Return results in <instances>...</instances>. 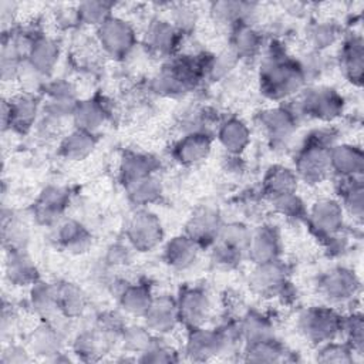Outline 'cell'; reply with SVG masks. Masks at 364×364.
<instances>
[{"instance_id":"cell-41","label":"cell","mask_w":364,"mask_h":364,"mask_svg":"<svg viewBox=\"0 0 364 364\" xmlns=\"http://www.w3.org/2000/svg\"><path fill=\"white\" fill-rule=\"evenodd\" d=\"M124 350L128 354H142L146 351L154 343V333L146 326H125L121 337H119Z\"/></svg>"},{"instance_id":"cell-3","label":"cell","mask_w":364,"mask_h":364,"mask_svg":"<svg viewBox=\"0 0 364 364\" xmlns=\"http://www.w3.org/2000/svg\"><path fill=\"white\" fill-rule=\"evenodd\" d=\"M330 145L311 135L309 142L300 149L296 158V175L299 179L309 185L323 182L330 173Z\"/></svg>"},{"instance_id":"cell-2","label":"cell","mask_w":364,"mask_h":364,"mask_svg":"<svg viewBox=\"0 0 364 364\" xmlns=\"http://www.w3.org/2000/svg\"><path fill=\"white\" fill-rule=\"evenodd\" d=\"M341 318L343 317L333 307L316 306L300 313L297 327L306 340L321 346L333 341L340 334Z\"/></svg>"},{"instance_id":"cell-49","label":"cell","mask_w":364,"mask_h":364,"mask_svg":"<svg viewBox=\"0 0 364 364\" xmlns=\"http://www.w3.org/2000/svg\"><path fill=\"white\" fill-rule=\"evenodd\" d=\"M317 360L321 363H351L354 353L346 343L338 344L333 340L320 346Z\"/></svg>"},{"instance_id":"cell-42","label":"cell","mask_w":364,"mask_h":364,"mask_svg":"<svg viewBox=\"0 0 364 364\" xmlns=\"http://www.w3.org/2000/svg\"><path fill=\"white\" fill-rule=\"evenodd\" d=\"M340 334L344 336L346 344L354 354H363L364 351V324L363 317L358 313H353L341 318Z\"/></svg>"},{"instance_id":"cell-50","label":"cell","mask_w":364,"mask_h":364,"mask_svg":"<svg viewBox=\"0 0 364 364\" xmlns=\"http://www.w3.org/2000/svg\"><path fill=\"white\" fill-rule=\"evenodd\" d=\"M136 360L142 363H172V361H176L178 357H176V353L169 346L159 343L155 338L151 347L142 354H139Z\"/></svg>"},{"instance_id":"cell-20","label":"cell","mask_w":364,"mask_h":364,"mask_svg":"<svg viewBox=\"0 0 364 364\" xmlns=\"http://www.w3.org/2000/svg\"><path fill=\"white\" fill-rule=\"evenodd\" d=\"M63 341L61 330L46 320L28 334L27 347L30 353L51 360L61 353Z\"/></svg>"},{"instance_id":"cell-23","label":"cell","mask_w":364,"mask_h":364,"mask_svg":"<svg viewBox=\"0 0 364 364\" xmlns=\"http://www.w3.org/2000/svg\"><path fill=\"white\" fill-rule=\"evenodd\" d=\"M112 340L97 327L84 330L74 340V354L84 361H97L109 351Z\"/></svg>"},{"instance_id":"cell-31","label":"cell","mask_w":364,"mask_h":364,"mask_svg":"<svg viewBox=\"0 0 364 364\" xmlns=\"http://www.w3.org/2000/svg\"><path fill=\"white\" fill-rule=\"evenodd\" d=\"M119 306L121 309L135 317H144L146 310L152 303V294L148 286L145 284H125L119 291Z\"/></svg>"},{"instance_id":"cell-10","label":"cell","mask_w":364,"mask_h":364,"mask_svg":"<svg viewBox=\"0 0 364 364\" xmlns=\"http://www.w3.org/2000/svg\"><path fill=\"white\" fill-rule=\"evenodd\" d=\"M179 321L189 330L202 327L210 314V299L200 287H186L176 299Z\"/></svg>"},{"instance_id":"cell-22","label":"cell","mask_w":364,"mask_h":364,"mask_svg":"<svg viewBox=\"0 0 364 364\" xmlns=\"http://www.w3.org/2000/svg\"><path fill=\"white\" fill-rule=\"evenodd\" d=\"M58 55V44L53 38L46 36H36L27 54L26 63L40 75L46 77L53 73L54 67L57 65Z\"/></svg>"},{"instance_id":"cell-11","label":"cell","mask_w":364,"mask_h":364,"mask_svg":"<svg viewBox=\"0 0 364 364\" xmlns=\"http://www.w3.org/2000/svg\"><path fill=\"white\" fill-rule=\"evenodd\" d=\"M286 267L280 260H273L262 264H255V269L249 277L250 289L264 297L280 296L287 286Z\"/></svg>"},{"instance_id":"cell-52","label":"cell","mask_w":364,"mask_h":364,"mask_svg":"<svg viewBox=\"0 0 364 364\" xmlns=\"http://www.w3.org/2000/svg\"><path fill=\"white\" fill-rule=\"evenodd\" d=\"M132 247L129 245L124 243H112L105 253V260L107 264L109 266H125L131 262L132 259Z\"/></svg>"},{"instance_id":"cell-13","label":"cell","mask_w":364,"mask_h":364,"mask_svg":"<svg viewBox=\"0 0 364 364\" xmlns=\"http://www.w3.org/2000/svg\"><path fill=\"white\" fill-rule=\"evenodd\" d=\"M259 124L272 142L283 144L296 131L297 115L294 111L284 107H273L260 112Z\"/></svg>"},{"instance_id":"cell-12","label":"cell","mask_w":364,"mask_h":364,"mask_svg":"<svg viewBox=\"0 0 364 364\" xmlns=\"http://www.w3.org/2000/svg\"><path fill=\"white\" fill-rule=\"evenodd\" d=\"M225 351H228V346L219 328L209 330L203 327H196L189 330L185 344V353L191 360L206 361Z\"/></svg>"},{"instance_id":"cell-27","label":"cell","mask_w":364,"mask_h":364,"mask_svg":"<svg viewBox=\"0 0 364 364\" xmlns=\"http://www.w3.org/2000/svg\"><path fill=\"white\" fill-rule=\"evenodd\" d=\"M220 226L222 223L218 213L213 209L203 208L192 215L186 226V235L203 246V243L215 242Z\"/></svg>"},{"instance_id":"cell-47","label":"cell","mask_w":364,"mask_h":364,"mask_svg":"<svg viewBox=\"0 0 364 364\" xmlns=\"http://www.w3.org/2000/svg\"><path fill=\"white\" fill-rule=\"evenodd\" d=\"M243 255H245V252H242L233 246H229L220 240H215L212 253H210V259L216 267L223 269V270H230L240 263Z\"/></svg>"},{"instance_id":"cell-28","label":"cell","mask_w":364,"mask_h":364,"mask_svg":"<svg viewBox=\"0 0 364 364\" xmlns=\"http://www.w3.org/2000/svg\"><path fill=\"white\" fill-rule=\"evenodd\" d=\"M107 115L108 114L105 105L100 100L90 98L77 102L71 118L77 128L94 134L97 129L102 127V124L107 119Z\"/></svg>"},{"instance_id":"cell-36","label":"cell","mask_w":364,"mask_h":364,"mask_svg":"<svg viewBox=\"0 0 364 364\" xmlns=\"http://www.w3.org/2000/svg\"><path fill=\"white\" fill-rule=\"evenodd\" d=\"M156 169V161L151 155L131 152L122 158L119 166V175L124 185H128L136 179L152 175Z\"/></svg>"},{"instance_id":"cell-19","label":"cell","mask_w":364,"mask_h":364,"mask_svg":"<svg viewBox=\"0 0 364 364\" xmlns=\"http://www.w3.org/2000/svg\"><path fill=\"white\" fill-rule=\"evenodd\" d=\"M330 169L340 178L361 176L364 169L363 149L355 145H333L328 151Z\"/></svg>"},{"instance_id":"cell-30","label":"cell","mask_w":364,"mask_h":364,"mask_svg":"<svg viewBox=\"0 0 364 364\" xmlns=\"http://www.w3.org/2000/svg\"><path fill=\"white\" fill-rule=\"evenodd\" d=\"M58 311L64 318H77L87 309V294L74 283L57 284Z\"/></svg>"},{"instance_id":"cell-16","label":"cell","mask_w":364,"mask_h":364,"mask_svg":"<svg viewBox=\"0 0 364 364\" xmlns=\"http://www.w3.org/2000/svg\"><path fill=\"white\" fill-rule=\"evenodd\" d=\"M282 252L279 232L273 226H260L250 232L246 255L255 264L277 260Z\"/></svg>"},{"instance_id":"cell-39","label":"cell","mask_w":364,"mask_h":364,"mask_svg":"<svg viewBox=\"0 0 364 364\" xmlns=\"http://www.w3.org/2000/svg\"><path fill=\"white\" fill-rule=\"evenodd\" d=\"M3 243L6 250H26L30 240L28 226L16 216H3Z\"/></svg>"},{"instance_id":"cell-51","label":"cell","mask_w":364,"mask_h":364,"mask_svg":"<svg viewBox=\"0 0 364 364\" xmlns=\"http://www.w3.org/2000/svg\"><path fill=\"white\" fill-rule=\"evenodd\" d=\"M198 18V13L193 7L188 6V4H181L179 7L175 9L173 11V17H172V24L181 31H188L191 30Z\"/></svg>"},{"instance_id":"cell-34","label":"cell","mask_w":364,"mask_h":364,"mask_svg":"<svg viewBox=\"0 0 364 364\" xmlns=\"http://www.w3.org/2000/svg\"><path fill=\"white\" fill-rule=\"evenodd\" d=\"M262 48V37L250 24H237L230 37V50L237 58H250Z\"/></svg>"},{"instance_id":"cell-4","label":"cell","mask_w":364,"mask_h":364,"mask_svg":"<svg viewBox=\"0 0 364 364\" xmlns=\"http://www.w3.org/2000/svg\"><path fill=\"white\" fill-rule=\"evenodd\" d=\"M125 236L128 245L134 250L149 252L156 247L164 237L162 223L155 213L146 209H139L129 218L125 228Z\"/></svg>"},{"instance_id":"cell-6","label":"cell","mask_w":364,"mask_h":364,"mask_svg":"<svg viewBox=\"0 0 364 364\" xmlns=\"http://www.w3.org/2000/svg\"><path fill=\"white\" fill-rule=\"evenodd\" d=\"M343 97L333 88L320 87L306 90L297 101V109L320 121H333L343 112Z\"/></svg>"},{"instance_id":"cell-44","label":"cell","mask_w":364,"mask_h":364,"mask_svg":"<svg viewBox=\"0 0 364 364\" xmlns=\"http://www.w3.org/2000/svg\"><path fill=\"white\" fill-rule=\"evenodd\" d=\"M250 232L252 230L249 228H246L243 223L232 222V223L220 226L215 240H220V242H223L229 246H233L246 253L247 243L250 239Z\"/></svg>"},{"instance_id":"cell-1","label":"cell","mask_w":364,"mask_h":364,"mask_svg":"<svg viewBox=\"0 0 364 364\" xmlns=\"http://www.w3.org/2000/svg\"><path fill=\"white\" fill-rule=\"evenodd\" d=\"M299 61L289 58L277 48H270L260 65V90L274 101L296 95L306 84Z\"/></svg>"},{"instance_id":"cell-9","label":"cell","mask_w":364,"mask_h":364,"mask_svg":"<svg viewBox=\"0 0 364 364\" xmlns=\"http://www.w3.org/2000/svg\"><path fill=\"white\" fill-rule=\"evenodd\" d=\"M360 290V280L355 273L346 267H336L318 280L320 294L331 304L351 301Z\"/></svg>"},{"instance_id":"cell-15","label":"cell","mask_w":364,"mask_h":364,"mask_svg":"<svg viewBox=\"0 0 364 364\" xmlns=\"http://www.w3.org/2000/svg\"><path fill=\"white\" fill-rule=\"evenodd\" d=\"M144 323L154 334L164 336L171 333L181 323L176 300L165 294L154 297L144 314Z\"/></svg>"},{"instance_id":"cell-33","label":"cell","mask_w":364,"mask_h":364,"mask_svg":"<svg viewBox=\"0 0 364 364\" xmlns=\"http://www.w3.org/2000/svg\"><path fill=\"white\" fill-rule=\"evenodd\" d=\"M297 183L299 178L296 172L282 165L272 166L263 181L264 192L270 196V199L286 193H294L297 191Z\"/></svg>"},{"instance_id":"cell-40","label":"cell","mask_w":364,"mask_h":364,"mask_svg":"<svg viewBox=\"0 0 364 364\" xmlns=\"http://www.w3.org/2000/svg\"><path fill=\"white\" fill-rule=\"evenodd\" d=\"M245 360L252 363H277L284 360V347L272 338H266L253 344H246Z\"/></svg>"},{"instance_id":"cell-21","label":"cell","mask_w":364,"mask_h":364,"mask_svg":"<svg viewBox=\"0 0 364 364\" xmlns=\"http://www.w3.org/2000/svg\"><path fill=\"white\" fill-rule=\"evenodd\" d=\"M54 228V239L64 250L74 255H81L91 246V235L78 220L64 219L60 220Z\"/></svg>"},{"instance_id":"cell-29","label":"cell","mask_w":364,"mask_h":364,"mask_svg":"<svg viewBox=\"0 0 364 364\" xmlns=\"http://www.w3.org/2000/svg\"><path fill=\"white\" fill-rule=\"evenodd\" d=\"M95 148L94 134L87 132L84 129L75 128L70 134H67L60 144V154L67 161L78 162L84 161Z\"/></svg>"},{"instance_id":"cell-35","label":"cell","mask_w":364,"mask_h":364,"mask_svg":"<svg viewBox=\"0 0 364 364\" xmlns=\"http://www.w3.org/2000/svg\"><path fill=\"white\" fill-rule=\"evenodd\" d=\"M363 38L360 36H351L347 38L341 50V65L346 75L358 85L363 78Z\"/></svg>"},{"instance_id":"cell-53","label":"cell","mask_w":364,"mask_h":364,"mask_svg":"<svg viewBox=\"0 0 364 364\" xmlns=\"http://www.w3.org/2000/svg\"><path fill=\"white\" fill-rule=\"evenodd\" d=\"M30 361V350L21 346L9 344L1 353L3 364H21Z\"/></svg>"},{"instance_id":"cell-18","label":"cell","mask_w":364,"mask_h":364,"mask_svg":"<svg viewBox=\"0 0 364 364\" xmlns=\"http://www.w3.org/2000/svg\"><path fill=\"white\" fill-rule=\"evenodd\" d=\"M181 36L182 33L171 21L156 20L151 23L146 30L145 44L151 53L161 57H169L178 50Z\"/></svg>"},{"instance_id":"cell-26","label":"cell","mask_w":364,"mask_h":364,"mask_svg":"<svg viewBox=\"0 0 364 364\" xmlns=\"http://www.w3.org/2000/svg\"><path fill=\"white\" fill-rule=\"evenodd\" d=\"M6 277L13 286H33L38 282L34 263L26 250H9L6 259Z\"/></svg>"},{"instance_id":"cell-43","label":"cell","mask_w":364,"mask_h":364,"mask_svg":"<svg viewBox=\"0 0 364 364\" xmlns=\"http://www.w3.org/2000/svg\"><path fill=\"white\" fill-rule=\"evenodd\" d=\"M111 7L112 6L105 1H84L77 9L78 20L87 26H94L98 28L109 17H112Z\"/></svg>"},{"instance_id":"cell-38","label":"cell","mask_w":364,"mask_h":364,"mask_svg":"<svg viewBox=\"0 0 364 364\" xmlns=\"http://www.w3.org/2000/svg\"><path fill=\"white\" fill-rule=\"evenodd\" d=\"M125 189L129 199L138 206H146L149 203H154L162 195L161 181L154 173L125 185Z\"/></svg>"},{"instance_id":"cell-17","label":"cell","mask_w":364,"mask_h":364,"mask_svg":"<svg viewBox=\"0 0 364 364\" xmlns=\"http://www.w3.org/2000/svg\"><path fill=\"white\" fill-rule=\"evenodd\" d=\"M212 149V138L205 131L186 132L173 146V156L182 165H196L206 159Z\"/></svg>"},{"instance_id":"cell-8","label":"cell","mask_w":364,"mask_h":364,"mask_svg":"<svg viewBox=\"0 0 364 364\" xmlns=\"http://www.w3.org/2000/svg\"><path fill=\"white\" fill-rule=\"evenodd\" d=\"M40 111L38 100L34 94L23 92L11 100H3L1 104V125L3 129L13 128L20 132L28 131L36 125Z\"/></svg>"},{"instance_id":"cell-46","label":"cell","mask_w":364,"mask_h":364,"mask_svg":"<svg viewBox=\"0 0 364 364\" xmlns=\"http://www.w3.org/2000/svg\"><path fill=\"white\" fill-rule=\"evenodd\" d=\"M272 205L277 213L289 219H301L307 216V209L304 206V202L296 192L272 198Z\"/></svg>"},{"instance_id":"cell-5","label":"cell","mask_w":364,"mask_h":364,"mask_svg":"<svg viewBox=\"0 0 364 364\" xmlns=\"http://www.w3.org/2000/svg\"><path fill=\"white\" fill-rule=\"evenodd\" d=\"M97 40L105 54L114 58H122L135 47L136 34L127 20L112 16L97 28Z\"/></svg>"},{"instance_id":"cell-32","label":"cell","mask_w":364,"mask_h":364,"mask_svg":"<svg viewBox=\"0 0 364 364\" xmlns=\"http://www.w3.org/2000/svg\"><path fill=\"white\" fill-rule=\"evenodd\" d=\"M30 306L41 318H53L58 311V297L57 284L37 282L30 290Z\"/></svg>"},{"instance_id":"cell-25","label":"cell","mask_w":364,"mask_h":364,"mask_svg":"<svg viewBox=\"0 0 364 364\" xmlns=\"http://www.w3.org/2000/svg\"><path fill=\"white\" fill-rule=\"evenodd\" d=\"M218 139L228 154L237 156L250 142V129L240 118L232 117L219 125Z\"/></svg>"},{"instance_id":"cell-7","label":"cell","mask_w":364,"mask_h":364,"mask_svg":"<svg viewBox=\"0 0 364 364\" xmlns=\"http://www.w3.org/2000/svg\"><path fill=\"white\" fill-rule=\"evenodd\" d=\"M307 219L311 230L320 239H330L338 235L344 225V208L341 202L331 198H321L307 210Z\"/></svg>"},{"instance_id":"cell-24","label":"cell","mask_w":364,"mask_h":364,"mask_svg":"<svg viewBox=\"0 0 364 364\" xmlns=\"http://www.w3.org/2000/svg\"><path fill=\"white\" fill-rule=\"evenodd\" d=\"M200 247L202 246L188 235L175 236L166 243L164 259L173 269L185 270L196 262Z\"/></svg>"},{"instance_id":"cell-45","label":"cell","mask_w":364,"mask_h":364,"mask_svg":"<svg viewBox=\"0 0 364 364\" xmlns=\"http://www.w3.org/2000/svg\"><path fill=\"white\" fill-rule=\"evenodd\" d=\"M239 58L236 54L229 48L226 51L219 53L218 55H213L212 58H208L206 68H205V77H209L210 80H220L226 77L236 65Z\"/></svg>"},{"instance_id":"cell-14","label":"cell","mask_w":364,"mask_h":364,"mask_svg":"<svg viewBox=\"0 0 364 364\" xmlns=\"http://www.w3.org/2000/svg\"><path fill=\"white\" fill-rule=\"evenodd\" d=\"M70 200L68 191L63 186H47L38 196L33 213L36 220L44 226H55Z\"/></svg>"},{"instance_id":"cell-37","label":"cell","mask_w":364,"mask_h":364,"mask_svg":"<svg viewBox=\"0 0 364 364\" xmlns=\"http://www.w3.org/2000/svg\"><path fill=\"white\" fill-rule=\"evenodd\" d=\"M242 340L246 344H253L273 337V326L270 320L260 313L249 311L239 321Z\"/></svg>"},{"instance_id":"cell-48","label":"cell","mask_w":364,"mask_h":364,"mask_svg":"<svg viewBox=\"0 0 364 364\" xmlns=\"http://www.w3.org/2000/svg\"><path fill=\"white\" fill-rule=\"evenodd\" d=\"M337 37H338V28L331 21L316 23L309 31L310 43L313 44L316 51H321L327 47H331L336 43Z\"/></svg>"}]
</instances>
